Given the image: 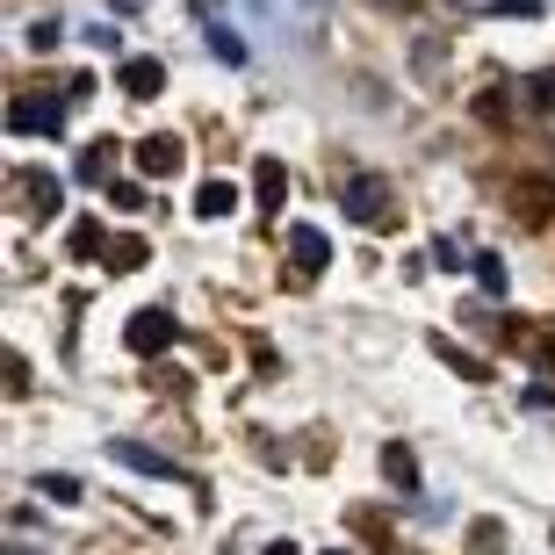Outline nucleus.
I'll use <instances>...</instances> for the list:
<instances>
[{
	"mask_svg": "<svg viewBox=\"0 0 555 555\" xmlns=\"http://www.w3.org/2000/svg\"><path fill=\"white\" fill-rule=\"evenodd\" d=\"M173 339H181V325H173V310H138V318L124 325V347L138 353V361H159V353L173 347Z\"/></svg>",
	"mask_w": 555,
	"mask_h": 555,
	"instance_id": "1",
	"label": "nucleus"
},
{
	"mask_svg": "<svg viewBox=\"0 0 555 555\" xmlns=\"http://www.w3.org/2000/svg\"><path fill=\"white\" fill-rule=\"evenodd\" d=\"M8 130H22V138H59L65 116H59L51 94H15V102H8Z\"/></svg>",
	"mask_w": 555,
	"mask_h": 555,
	"instance_id": "2",
	"label": "nucleus"
},
{
	"mask_svg": "<svg viewBox=\"0 0 555 555\" xmlns=\"http://www.w3.org/2000/svg\"><path fill=\"white\" fill-rule=\"evenodd\" d=\"M347 217H353V224H383V217H390V188L375 181V173L347 181Z\"/></svg>",
	"mask_w": 555,
	"mask_h": 555,
	"instance_id": "3",
	"label": "nucleus"
},
{
	"mask_svg": "<svg viewBox=\"0 0 555 555\" xmlns=\"http://www.w3.org/2000/svg\"><path fill=\"white\" fill-rule=\"evenodd\" d=\"M138 166L152 173V181H166V173H181V166H188V144L173 138V130H159V138L138 144Z\"/></svg>",
	"mask_w": 555,
	"mask_h": 555,
	"instance_id": "4",
	"label": "nucleus"
},
{
	"mask_svg": "<svg viewBox=\"0 0 555 555\" xmlns=\"http://www.w3.org/2000/svg\"><path fill=\"white\" fill-rule=\"evenodd\" d=\"M288 260H296V274H325L332 268V238L318 224H304L296 238H288Z\"/></svg>",
	"mask_w": 555,
	"mask_h": 555,
	"instance_id": "5",
	"label": "nucleus"
},
{
	"mask_svg": "<svg viewBox=\"0 0 555 555\" xmlns=\"http://www.w3.org/2000/svg\"><path fill=\"white\" fill-rule=\"evenodd\" d=\"M282 195H288L282 159H260L253 166V203H260V217H282Z\"/></svg>",
	"mask_w": 555,
	"mask_h": 555,
	"instance_id": "6",
	"label": "nucleus"
},
{
	"mask_svg": "<svg viewBox=\"0 0 555 555\" xmlns=\"http://www.w3.org/2000/svg\"><path fill=\"white\" fill-rule=\"evenodd\" d=\"M116 87H124L130 102H152V94L166 87V65H159V59H130L124 73H116Z\"/></svg>",
	"mask_w": 555,
	"mask_h": 555,
	"instance_id": "7",
	"label": "nucleus"
},
{
	"mask_svg": "<svg viewBox=\"0 0 555 555\" xmlns=\"http://www.w3.org/2000/svg\"><path fill=\"white\" fill-rule=\"evenodd\" d=\"M116 462H124V469H138V476H159V483H181V476H188V469H173L166 454H152V448H130V440H116Z\"/></svg>",
	"mask_w": 555,
	"mask_h": 555,
	"instance_id": "8",
	"label": "nucleus"
},
{
	"mask_svg": "<svg viewBox=\"0 0 555 555\" xmlns=\"http://www.w3.org/2000/svg\"><path fill=\"white\" fill-rule=\"evenodd\" d=\"M22 195H29L37 217H59V203H65V188L51 181V173H22Z\"/></svg>",
	"mask_w": 555,
	"mask_h": 555,
	"instance_id": "9",
	"label": "nucleus"
},
{
	"mask_svg": "<svg viewBox=\"0 0 555 555\" xmlns=\"http://www.w3.org/2000/svg\"><path fill=\"white\" fill-rule=\"evenodd\" d=\"M383 476H390L397 491H418V462H412V448H404V440H390V448H383Z\"/></svg>",
	"mask_w": 555,
	"mask_h": 555,
	"instance_id": "10",
	"label": "nucleus"
},
{
	"mask_svg": "<svg viewBox=\"0 0 555 555\" xmlns=\"http://www.w3.org/2000/svg\"><path fill=\"white\" fill-rule=\"evenodd\" d=\"M231 209H238V188L231 181H203L195 188V217H231Z\"/></svg>",
	"mask_w": 555,
	"mask_h": 555,
	"instance_id": "11",
	"label": "nucleus"
},
{
	"mask_svg": "<svg viewBox=\"0 0 555 555\" xmlns=\"http://www.w3.org/2000/svg\"><path fill=\"white\" fill-rule=\"evenodd\" d=\"M209 51H217L224 65H246V37H238V29H224V22H209Z\"/></svg>",
	"mask_w": 555,
	"mask_h": 555,
	"instance_id": "12",
	"label": "nucleus"
},
{
	"mask_svg": "<svg viewBox=\"0 0 555 555\" xmlns=\"http://www.w3.org/2000/svg\"><path fill=\"white\" fill-rule=\"evenodd\" d=\"M527 108H534V116H555V65L527 80Z\"/></svg>",
	"mask_w": 555,
	"mask_h": 555,
	"instance_id": "13",
	"label": "nucleus"
},
{
	"mask_svg": "<svg viewBox=\"0 0 555 555\" xmlns=\"http://www.w3.org/2000/svg\"><path fill=\"white\" fill-rule=\"evenodd\" d=\"M476 288L483 296H505V260L498 253H476Z\"/></svg>",
	"mask_w": 555,
	"mask_h": 555,
	"instance_id": "14",
	"label": "nucleus"
},
{
	"mask_svg": "<svg viewBox=\"0 0 555 555\" xmlns=\"http://www.w3.org/2000/svg\"><path fill=\"white\" fill-rule=\"evenodd\" d=\"M94 253H108V238H102L94 217H80V231H73V260H94Z\"/></svg>",
	"mask_w": 555,
	"mask_h": 555,
	"instance_id": "15",
	"label": "nucleus"
},
{
	"mask_svg": "<svg viewBox=\"0 0 555 555\" xmlns=\"http://www.w3.org/2000/svg\"><path fill=\"white\" fill-rule=\"evenodd\" d=\"M37 491L59 498V505H80V476H59V469H51V476H37Z\"/></svg>",
	"mask_w": 555,
	"mask_h": 555,
	"instance_id": "16",
	"label": "nucleus"
},
{
	"mask_svg": "<svg viewBox=\"0 0 555 555\" xmlns=\"http://www.w3.org/2000/svg\"><path fill=\"white\" fill-rule=\"evenodd\" d=\"M144 238H108V268H144Z\"/></svg>",
	"mask_w": 555,
	"mask_h": 555,
	"instance_id": "17",
	"label": "nucleus"
},
{
	"mask_svg": "<svg viewBox=\"0 0 555 555\" xmlns=\"http://www.w3.org/2000/svg\"><path fill=\"white\" fill-rule=\"evenodd\" d=\"M108 159H116V144H94L80 159V181H108Z\"/></svg>",
	"mask_w": 555,
	"mask_h": 555,
	"instance_id": "18",
	"label": "nucleus"
},
{
	"mask_svg": "<svg viewBox=\"0 0 555 555\" xmlns=\"http://www.w3.org/2000/svg\"><path fill=\"white\" fill-rule=\"evenodd\" d=\"M519 209H527V217H548V209H555V195H548V188H519Z\"/></svg>",
	"mask_w": 555,
	"mask_h": 555,
	"instance_id": "19",
	"label": "nucleus"
},
{
	"mask_svg": "<svg viewBox=\"0 0 555 555\" xmlns=\"http://www.w3.org/2000/svg\"><path fill=\"white\" fill-rule=\"evenodd\" d=\"M260 555H296V541H268V548H260Z\"/></svg>",
	"mask_w": 555,
	"mask_h": 555,
	"instance_id": "20",
	"label": "nucleus"
},
{
	"mask_svg": "<svg viewBox=\"0 0 555 555\" xmlns=\"http://www.w3.org/2000/svg\"><path fill=\"white\" fill-rule=\"evenodd\" d=\"M195 15H217V0H195Z\"/></svg>",
	"mask_w": 555,
	"mask_h": 555,
	"instance_id": "21",
	"label": "nucleus"
},
{
	"mask_svg": "<svg viewBox=\"0 0 555 555\" xmlns=\"http://www.w3.org/2000/svg\"><path fill=\"white\" fill-rule=\"evenodd\" d=\"M325 555H347V548H325Z\"/></svg>",
	"mask_w": 555,
	"mask_h": 555,
	"instance_id": "22",
	"label": "nucleus"
},
{
	"mask_svg": "<svg viewBox=\"0 0 555 555\" xmlns=\"http://www.w3.org/2000/svg\"><path fill=\"white\" fill-rule=\"evenodd\" d=\"M8 555H15V548H8Z\"/></svg>",
	"mask_w": 555,
	"mask_h": 555,
	"instance_id": "23",
	"label": "nucleus"
}]
</instances>
